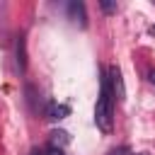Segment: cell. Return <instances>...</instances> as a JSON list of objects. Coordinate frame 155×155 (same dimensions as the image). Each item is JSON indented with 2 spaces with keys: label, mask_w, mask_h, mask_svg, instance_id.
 Segmentation results:
<instances>
[{
  "label": "cell",
  "mask_w": 155,
  "mask_h": 155,
  "mask_svg": "<svg viewBox=\"0 0 155 155\" xmlns=\"http://www.w3.org/2000/svg\"><path fill=\"white\" fill-rule=\"evenodd\" d=\"M68 143H70L68 131H53V133H51V145H53V148H63V145H68Z\"/></svg>",
  "instance_id": "8992f818"
},
{
  "label": "cell",
  "mask_w": 155,
  "mask_h": 155,
  "mask_svg": "<svg viewBox=\"0 0 155 155\" xmlns=\"http://www.w3.org/2000/svg\"><path fill=\"white\" fill-rule=\"evenodd\" d=\"M46 155H65V153H63V148H53V145H51V148L46 150Z\"/></svg>",
  "instance_id": "9c48e42d"
},
{
  "label": "cell",
  "mask_w": 155,
  "mask_h": 155,
  "mask_svg": "<svg viewBox=\"0 0 155 155\" xmlns=\"http://www.w3.org/2000/svg\"><path fill=\"white\" fill-rule=\"evenodd\" d=\"M109 85H111V94L119 99V102H126V87H124V78H121V70L116 65L109 68Z\"/></svg>",
  "instance_id": "7a4b0ae2"
},
{
  "label": "cell",
  "mask_w": 155,
  "mask_h": 155,
  "mask_svg": "<svg viewBox=\"0 0 155 155\" xmlns=\"http://www.w3.org/2000/svg\"><path fill=\"white\" fill-rule=\"evenodd\" d=\"M148 80L155 85V68H153V70H148Z\"/></svg>",
  "instance_id": "30bf717a"
},
{
  "label": "cell",
  "mask_w": 155,
  "mask_h": 155,
  "mask_svg": "<svg viewBox=\"0 0 155 155\" xmlns=\"http://www.w3.org/2000/svg\"><path fill=\"white\" fill-rule=\"evenodd\" d=\"M109 155H133V153H131V148H128V145H119V148H114Z\"/></svg>",
  "instance_id": "52a82bcc"
},
{
  "label": "cell",
  "mask_w": 155,
  "mask_h": 155,
  "mask_svg": "<svg viewBox=\"0 0 155 155\" xmlns=\"http://www.w3.org/2000/svg\"><path fill=\"white\" fill-rule=\"evenodd\" d=\"M99 7H102L104 12H116V2H109V0H102Z\"/></svg>",
  "instance_id": "ba28073f"
},
{
  "label": "cell",
  "mask_w": 155,
  "mask_h": 155,
  "mask_svg": "<svg viewBox=\"0 0 155 155\" xmlns=\"http://www.w3.org/2000/svg\"><path fill=\"white\" fill-rule=\"evenodd\" d=\"M15 61H17V70L24 73V70H27V39H24V34L17 36V44H15Z\"/></svg>",
  "instance_id": "277c9868"
},
{
  "label": "cell",
  "mask_w": 155,
  "mask_h": 155,
  "mask_svg": "<svg viewBox=\"0 0 155 155\" xmlns=\"http://www.w3.org/2000/svg\"><path fill=\"white\" fill-rule=\"evenodd\" d=\"M68 17H70L73 22H80V27H87V15H85V5H82V2H78V0L68 2Z\"/></svg>",
  "instance_id": "5b68a950"
},
{
  "label": "cell",
  "mask_w": 155,
  "mask_h": 155,
  "mask_svg": "<svg viewBox=\"0 0 155 155\" xmlns=\"http://www.w3.org/2000/svg\"><path fill=\"white\" fill-rule=\"evenodd\" d=\"M94 124L102 133H111V128H114V94H111V85H109V70L102 73L99 97L94 104Z\"/></svg>",
  "instance_id": "6da1fadb"
},
{
  "label": "cell",
  "mask_w": 155,
  "mask_h": 155,
  "mask_svg": "<svg viewBox=\"0 0 155 155\" xmlns=\"http://www.w3.org/2000/svg\"><path fill=\"white\" fill-rule=\"evenodd\" d=\"M150 34H155V27H150Z\"/></svg>",
  "instance_id": "8fae6325"
},
{
  "label": "cell",
  "mask_w": 155,
  "mask_h": 155,
  "mask_svg": "<svg viewBox=\"0 0 155 155\" xmlns=\"http://www.w3.org/2000/svg\"><path fill=\"white\" fill-rule=\"evenodd\" d=\"M31 155H41V153H39V150H34V153H31Z\"/></svg>",
  "instance_id": "7c38bea8"
},
{
  "label": "cell",
  "mask_w": 155,
  "mask_h": 155,
  "mask_svg": "<svg viewBox=\"0 0 155 155\" xmlns=\"http://www.w3.org/2000/svg\"><path fill=\"white\" fill-rule=\"evenodd\" d=\"M68 114H70V107L68 104H61V102H46V107H44V116L48 121H61Z\"/></svg>",
  "instance_id": "3957f363"
}]
</instances>
